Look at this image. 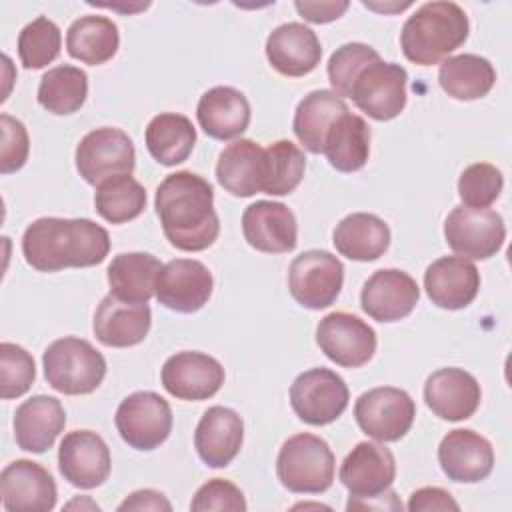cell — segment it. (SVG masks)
<instances>
[{
	"instance_id": "cell-27",
	"label": "cell",
	"mask_w": 512,
	"mask_h": 512,
	"mask_svg": "<svg viewBox=\"0 0 512 512\" xmlns=\"http://www.w3.org/2000/svg\"><path fill=\"white\" fill-rule=\"evenodd\" d=\"M66 426V412L54 396H32L24 400L14 414V438L18 448L42 454L60 436Z\"/></svg>"
},
{
	"instance_id": "cell-7",
	"label": "cell",
	"mask_w": 512,
	"mask_h": 512,
	"mask_svg": "<svg viewBox=\"0 0 512 512\" xmlns=\"http://www.w3.org/2000/svg\"><path fill=\"white\" fill-rule=\"evenodd\" d=\"M406 82L408 74L400 64L378 58L356 74L348 98L370 118L386 122L404 110Z\"/></svg>"
},
{
	"instance_id": "cell-9",
	"label": "cell",
	"mask_w": 512,
	"mask_h": 512,
	"mask_svg": "<svg viewBox=\"0 0 512 512\" xmlns=\"http://www.w3.org/2000/svg\"><path fill=\"white\" fill-rule=\"evenodd\" d=\"M114 424L128 446L154 450L172 432V408L156 392H134L118 404Z\"/></svg>"
},
{
	"instance_id": "cell-12",
	"label": "cell",
	"mask_w": 512,
	"mask_h": 512,
	"mask_svg": "<svg viewBox=\"0 0 512 512\" xmlns=\"http://www.w3.org/2000/svg\"><path fill=\"white\" fill-rule=\"evenodd\" d=\"M444 238L456 254L488 260L502 248L506 226L502 216L490 208L456 206L444 220Z\"/></svg>"
},
{
	"instance_id": "cell-30",
	"label": "cell",
	"mask_w": 512,
	"mask_h": 512,
	"mask_svg": "<svg viewBox=\"0 0 512 512\" xmlns=\"http://www.w3.org/2000/svg\"><path fill=\"white\" fill-rule=\"evenodd\" d=\"M262 158L264 148L258 142L248 138L234 140L218 156V184L240 198L262 192Z\"/></svg>"
},
{
	"instance_id": "cell-44",
	"label": "cell",
	"mask_w": 512,
	"mask_h": 512,
	"mask_svg": "<svg viewBox=\"0 0 512 512\" xmlns=\"http://www.w3.org/2000/svg\"><path fill=\"white\" fill-rule=\"evenodd\" d=\"M190 510L206 512V510H228V512H244L246 500L242 490L224 478H214L202 484L192 502Z\"/></svg>"
},
{
	"instance_id": "cell-33",
	"label": "cell",
	"mask_w": 512,
	"mask_h": 512,
	"mask_svg": "<svg viewBox=\"0 0 512 512\" xmlns=\"http://www.w3.org/2000/svg\"><path fill=\"white\" fill-rule=\"evenodd\" d=\"M322 152L338 172L360 170L370 154V126L358 114H342L330 126Z\"/></svg>"
},
{
	"instance_id": "cell-2",
	"label": "cell",
	"mask_w": 512,
	"mask_h": 512,
	"mask_svg": "<svg viewBox=\"0 0 512 512\" xmlns=\"http://www.w3.org/2000/svg\"><path fill=\"white\" fill-rule=\"evenodd\" d=\"M108 252L106 228L88 218L44 216L28 224L22 236L24 260L38 272L96 266Z\"/></svg>"
},
{
	"instance_id": "cell-8",
	"label": "cell",
	"mask_w": 512,
	"mask_h": 512,
	"mask_svg": "<svg viewBox=\"0 0 512 512\" xmlns=\"http://www.w3.org/2000/svg\"><path fill=\"white\" fill-rule=\"evenodd\" d=\"M342 284L344 264L326 250H306L288 268L290 294L308 310H322L334 304Z\"/></svg>"
},
{
	"instance_id": "cell-25",
	"label": "cell",
	"mask_w": 512,
	"mask_h": 512,
	"mask_svg": "<svg viewBox=\"0 0 512 512\" xmlns=\"http://www.w3.org/2000/svg\"><path fill=\"white\" fill-rule=\"evenodd\" d=\"M244 422L240 414L226 406H210L194 432V446L200 460L210 468L228 466L240 452Z\"/></svg>"
},
{
	"instance_id": "cell-4",
	"label": "cell",
	"mask_w": 512,
	"mask_h": 512,
	"mask_svg": "<svg viewBox=\"0 0 512 512\" xmlns=\"http://www.w3.org/2000/svg\"><path fill=\"white\" fill-rule=\"evenodd\" d=\"M46 382L62 394L80 396L94 392L106 376L104 356L76 336L54 340L42 354Z\"/></svg>"
},
{
	"instance_id": "cell-14",
	"label": "cell",
	"mask_w": 512,
	"mask_h": 512,
	"mask_svg": "<svg viewBox=\"0 0 512 512\" xmlns=\"http://www.w3.org/2000/svg\"><path fill=\"white\" fill-rule=\"evenodd\" d=\"M394 478L396 460L392 452L374 442H358L340 466V482L350 492L348 504L386 494Z\"/></svg>"
},
{
	"instance_id": "cell-6",
	"label": "cell",
	"mask_w": 512,
	"mask_h": 512,
	"mask_svg": "<svg viewBox=\"0 0 512 512\" xmlns=\"http://www.w3.org/2000/svg\"><path fill=\"white\" fill-rule=\"evenodd\" d=\"M416 404L406 390L378 386L358 396L354 418L360 430L378 442H396L414 424Z\"/></svg>"
},
{
	"instance_id": "cell-21",
	"label": "cell",
	"mask_w": 512,
	"mask_h": 512,
	"mask_svg": "<svg viewBox=\"0 0 512 512\" xmlns=\"http://www.w3.org/2000/svg\"><path fill=\"white\" fill-rule=\"evenodd\" d=\"M246 242L266 254H282L296 248L298 224L294 212L282 202L258 200L242 214Z\"/></svg>"
},
{
	"instance_id": "cell-41",
	"label": "cell",
	"mask_w": 512,
	"mask_h": 512,
	"mask_svg": "<svg viewBox=\"0 0 512 512\" xmlns=\"http://www.w3.org/2000/svg\"><path fill=\"white\" fill-rule=\"evenodd\" d=\"M504 186L502 172L488 164L476 162L464 168L458 178V196L468 208H488L500 196Z\"/></svg>"
},
{
	"instance_id": "cell-19",
	"label": "cell",
	"mask_w": 512,
	"mask_h": 512,
	"mask_svg": "<svg viewBox=\"0 0 512 512\" xmlns=\"http://www.w3.org/2000/svg\"><path fill=\"white\" fill-rule=\"evenodd\" d=\"M0 494L8 512H48L56 506L58 490L44 466L22 458L2 470Z\"/></svg>"
},
{
	"instance_id": "cell-34",
	"label": "cell",
	"mask_w": 512,
	"mask_h": 512,
	"mask_svg": "<svg viewBox=\"0 0 512 512\" xmlns=\"http://www.w3.org/2000/svg\"><path fill=\"white\" fill-rule=\"evenodd\" d=\"M146 148L162 166H176L184 162L196 144V128L184 114L162 112L146 126Z\"/></svg>"
},
{
	"instance_id": "cell-13",
	"label": "cell",
	"mask_w": 512,
	"mask_h": 512,
	"mask_svg": "<svg viewBox=\"0 0 512 512\" xmlns=\"http://www.w3.org/2000/svg\"><path fill=\"white\" fill-rule=\"evenodd\" d=\"M316 342L328 360L344 368H360L376 352L374 328L348 312L326 314L318 322Z\"/></svg>"
},
{
	"instance_id": "cell-18",
	"label": "cell",
	"mask_w": 512,
	"mask_h": 512,
	"mask_svg": "<svg viewBox=\"0 0 512 512\" xmlns=\"http://www.w3.org/2000/svg\"><path fill=\"white\" fill-rule=\"evenodd\" d=\"M418 298L420 288L408 272L382 268L364 282L360 306L376 322H396L416 308Z\"/></svg>"
},
{
	"instance_id": "cell-5",
	"label": "cell",
	"mask_w": 512,
	"mask_h": 512,
	"mask_svg": "<svg viewBox=\"0 0 512 512\" xmlns=\"http://www.w3.org/2000/svg\"><path fill=\"white\" fill-rule=\"evenodd\" d=\"M336 460L328 442L316 434L290 436L276 458V474L296 494H320L332 486Z\"/></svg>"
},
{
	"instance_id": "cell-37",
	"label": "cell",
	"mask_w": 512,
	"mask_h": 512,
	"mask_svg": "<svg viewBox=\"0 0 512 512\" xmlns=\"http://www.w3.org/2000/svg\"><path fill=\"white\" fill-rule=\"evenodd\" d=\"M88 96V76L84 70L62 64L50 68L38 86V104L58 116L72 114L82 108Z\"/></svg>"
},
{
	"instance_id": "cell-35",
	"label": "cell",
	"mask_w": 512,
	"mask_h": 512,
	"mask_svg": "<svg viewBox=\"0 0 512 512\" xmlns=\"http://www.w3.org/2000/svg\"><path fill=\"white\" fill-rule=\"evenodd\" d=\"M120 44L118 26L106 16H80L66 32L68 54L84 64L98 66L108 62Z\"/></svg>"
},
{
	"instance_id": "cell-32",
	"label": "cell",
	"mask_w": 512,
	"mask_h": 512,
	"mask_svg": "<svg viewBox=\"0 0 512 512\" xmlns=\"http://www.w3.org/2000/svg\"><path fill=\"white\" fill-rule=\"evenodd\" d=\"M348 112L344 98L332 90H314L304 96L294 112V134L312 154H320L330 126Z\"/></svg>"
},
{
	"instance_id": "cell-26",
	"label": "cell",
	"mask_w": 512,
	"mask_h": 512,
	"mask_svg": "<svg viewBox=\"0 0 512 512\" xmlns=\"http://www.w3.org/2000/svg\"><path fill=\"white\" fill-rule=\"evenodd\" d=\"M150 324L152 312L148 304H132L108 294L100 300L94 312L92 330L104 346L128 348L146 338Z\"/></svg>"
},
{
	"instance_id": "cell-29",
	"label": "cell",
	"mask_w": 512,
	"mask_h": 512,
	"mask_svg": "<svg viewBox=\"0 0 512 512\" xmlns=\"http://www.w3.org/2000/svg\"><path fill=\"white\" fill-rule=\"evenodd\" d=\"M332 242L348 260L372 262L388 250L390 228L376 214L352 212L336 224Z\"/></svg>"
},
{
	"instance_id": "cell-16",
	"label": "cell",
	"mask_w": 512,
	"mask_h": 512,
	"mask_svg": "<svg viewBox=\"0 0 512 512\" xmlns=\"http://www.w3.org/2000/svg\"><path fill=\"white\" fill-rule=\"evenodd\" d=\"M160 378L166 392L178 400H208L222 388L224 368L204 352L184 350L164 362Z\"/></svg>"
},
{
	"instance_id": "cell-22",
	"label": "cell",
	"mask_w": 512,
	"mask_h": 512,
	"mask_svg": "<svg viewBox=\"0 0 512 512\" xmlns=\"http://www.w3.org/2000/svg\"><path fill=\"white\" fill-rule=\"evenodd\" d=\"M482 390L478 380L462 368H440L424 384L428 408L442 420L458 422L470 418L480 406Z\"/></svg>"
},
{
	"instance_id": "cell-3",
	"label": "cell",
	"mask_w": 512,
	"mask_h": 512,
	"mask_svg": "<svg viewBox=\"0 0 512 512\" xmlns=\"http://www.w3.org/2000/svg\"><path fill=\"white\" fill-rule=\"evenodd\" d=\"M468 16L462 6L448 0L422 4L402 26L404 56L420 66L438 64L468 38Z\"/></svg>"
},
{
	"instance_id": "cell-20",
	"label": "cell",
	"mask_w": 512,
	"mask_h": 512,
	"mask_svg": "<svg viewBox=\"0 0 512 512\" xmlns=\"http://www.w3.org/2000/svg\"><path fill=\"white\" fill-rule=\"evenodd\" d=\"M442 472L454 482L474 484L490 476L494 468L492 444L470 428L450 430L438 446Z\"/></svg>"
},
{
	"instance_id": "cell-47",
	"label": "cell",
	"mask_w": 512,
	"mask_h": 512,
	"mask_svg": "<svg viewBox=\"0 0 512 512\" xmlns=\"http://www.w3.org/2000/svg\"><path fill=\"white\" fill-rule=\"evenodd\" d=\"M348 2L346 0H338V2H294V8L298 10V14L312 22V24H326L332 20H338L346 10H348Z\"/></svg>"
},
{
	"instance_id": "cell-43",
	"label": "cell",
	"mask_w": 512,
	"mask_h": 512,
	"mask_svg": "<svg viewBox=\"0 0 512 512\" xmlns=\"http://www.w3.org/2000/svg\"><path fill=\"white\" fill-rule=\"evenodd\" d=\"M36 378V366L30 352L12 342L0 344V396L4 400L26 394Z\"/></svg>"
},
{
	"instance_id": "cell-10",
	"label": "cell",
	"mask_w": 512,
	"mask_h": 512,
	"mask_svg": "<svg viewBox=\"0 0 512 512\" xmlns=\"http://www.w3.org/2000/svg\"><path fill=\"white\" fill-rule=\"evenodd\" d=\"M348 398L350 392L344 378L328 368H310L298 374L290 386L294 414L312 426H324L340 418Z\"/></svg>"
},
{
	"instance_id": "cell-17",
	"label": "cell",
	"mask_w": 512,
	"mask_h": 512,
	"mask_svg": "<svg viewBox=\"0 0 512 512\" xmlns=\"http://www.w3.org/2000/svg\"><path fill=\"white\" fill-rule=\"evenodd\" d=\"M110 450L102 436L92 430H74L64 436L58 448V468L72 486L90 490L110 476Z\"/></svg>"
},
{
	"instance_id": "cell-23",
	"label": "cell",
	"mask_w": 512,
	"mask_h": 512,
	"mask_svg": "<svg viewBox=\"0 0 512 512\" xmlns=\"http://www.w3.org/2000/svg\"><path fill=\"white\" fill-rule=\"evenodd\" d=\"M424 288L438 308L460 310L476 298L480 290V272L464 256H442L426 268Z\"/></svg>"
},
{
	"instance_id": "cell-48",
	"label": "cell",
	"mask_w": 512,
	"mask_h": 512,
	"mask_svg": "<svg viewBox=\"0 0 512 512\" xmlns=\"http://www.w3.org/2000/svg\"><path fill=\"white\" fill-rule=\"evenodd\" d=\"M118 510H172V504L166 500V496L162 492L156 490H136L132 492L120 506Z\"/></svg>"
},
{
	"instance_id": "cell-39",
	"label": "cell",
	"mask_w": 512,
	"mask_h": 512,
	"mask_svg": "<svg viewBox=\"0 0 512 512\" xmlns=\"http://www.w3.org/2000/svg\"><path fill=\"white\" fill-rule=\"evenodd\" d=\"M94 206L106 222L124 224L146 208V190L130 174H118L96 186Z\"/></svg>"
},
{
	"instance_id": "cell-38",
	"label": "cell",
	"mask_w": 512,
	"mask_h": 512,
	"mask_svg": "<svg viewBox=\"0 0 512 512\" xmlns=\"http://www.w3.org/2000/svg\"><path fill=\"white\" fill-rule=\"evenodd\" d=\"M306 170L304 152L290 140H276L264 148L262 192L286 196L298 188Z\"/></svg>"
},
{
	"instance_id": "cell-11",
	"label": "cell",
	"mask_w": 512,
	"mask_h": 512,
	"mask_svg": "<svg viewBox=\"0 0 512 512\" xmlns=\"http://www.w3.org/2000/svg\"><path fill=\"white\" fill-rule=\"evenodd\" d=\"M134 164V144L120 128L90 130L76 146V170L92 186L118 174H132Z\"/></svg>"
},
{
	"instance_id": "cell-45",
	"label": "cell",
	"mask_w": 512,
	"mask_h": 512,
	"mask_svg": "<svg viewBox=\"0 0 512 512\" xmlns=\"http://www.w3.org/2000/svg\"><path fill=\"white\" fill-rule=\"evenodd\" d=\"M0 128H2V144H0V172L12 174L20 170L30 152V140L24 124L10 114L0 116Z\"/></svg>"
},
{
	"instance_id": "cell-15",
	"label": "cell",
	"mask_w": 512,
	"mask_h": 512,
	"mask_svg": "<svg viewBox=\"0 0 512 512\" xmlns=\"http://www.w3.org/2000/svg\"><path fill=\"white\" fill-rule=\"evenodd\" d=\"M214 280L206 264L194 258H176L162 266L156 278V300L168 310L192 314L212 296Z\"/></svg>"
},
{
	"instance_id": "cell-1",
	"label": "cell",
	"mask_w": 512,
	"mask_h": 512,
	"mask_svg": "<svg viewBox=\"0 0 512 512\" xmlns=\"http://www.w3.org/2000/svg\"><path fill=\"white\" fill-rule=\"evenodd\" d=\"M156 214L168 242L184 252H200L214 244L220 220L214 210L212 184L190 172L168 174L156 188Z\"/></svg>"
},
{
	"instance_id": "cell-24",
	"label": "cell",
	"mask_w": 512,
	"mask_h": 512,
	"mask_svg": "<svg viewBox=\"0 0 512 512\" xmlns=\"http://www.w3.org/2000/svg\"><path fill=\"white\" fill-rule=\"evenodd\" d=\"M266 58L282 76H306L322 58V46L314 30L300 22L276 26L266 40Z\"/></svg>"
},
{
	"instance_id": "cell-46",
	"label": "cell",
	"mask_w": 512,
	"mask_h": 512,
	"mask_svg": "<svg viewBox=\"0 0 512 512\" xmlns=\"http://www.w3.org/2000/svg\"><path fill=\"white\" fill-rule=\"evenodd\" d=\"M410 512H430V510H460L458 502L452 498V494L438 486H424L410 494L408 500Z\"/></svg>"
},
{
	"instance_id": "cell-28",
	"label": "cell",
	"mask_w": 512,
	"mask_h": 512,
	"mask_svg": "<svg viewBox=\"0 0 512 512\" xmlns=\"http://www.w3.org/2000/svg\"><path fill=\"white\" fill-rule=\"evenodd\" d=\"M200 128L214 140L238 138L250 124V104L246 96L232 86H214L206 90L196 108Z\"/></svg>"
},
{
	"instance_id": "cell-49",
	"label": "cell",
	"mask_w": 512,
	"mask_h": 512,
	"mask_svg": "<svg viewBox=\"0 0 512 512\" xmlns=\"http://www.w3.org/2000/svg\"><path fill=\"white\" fill-rule=\"evenodd\" d=\"M76 506H78V508H84V506H90V508H92V510H96V512H98V510H100V506H98V504H96V502H92V500H88V498H82V500H80V498H76V500H72V502H70V504H66V508H76Z\"/></svg>"
},
{
	"instance_id": "cell-42",
	"label": "cell",
	"mask_w": 512,
	"mask_h": 512,
	"mask_svg": "<svg viewBox=\"0 0 512 512\" xmlns=\"http://www.w3.org/2000/svg\"><path fill=\"white\" fill-rule=\"evenodd\" d=\"M378 58L380 54L362 42H348L336 48L328 60V80L332 84V92H336L340 98H348L356 74Z\"/></svg>"
},
{
	"instance_id": "cell-31",
	"label": "cell",
	"mask_w": 512,
	"mask_h": 512,
	"mask_svg": "<svg viewBox=\"0 0 512 512\" xmlns=\"http://www.w3.org/2000/svg\"><path fill=\"white\" fill-rule=\"evenodd\" d=\"M162 264L148 252H122L112 258L106 274L110 294L132 304H148L156 292Z\"/></svg>"
},
{
	"instance_id": "cell-40",
	"label": "cell",
	"mask_w": 512,
	"mask_h": 512,
	"mask_svg": "<svg viewBox=\"0 0 512 512\" xmlns=\"http://www.w3.org/2000/svg\"><path fill=\"white\" fill-rule=\"evenodd\" d=\"M60 46V28L46 16H38L26 24L18 36V56L28 70H38L54 62L60 54Z\"/></svg>"
},
{
	"instance_id": "cell-36",
	"label": "cell",
	"mask_w": 512,
	"mask_h": 512,
	"mask_svg": "<svg viewBox=\"0 0 512 512\" xmlns=\"http://www.w3.org/2000/svg\"><path fill=\"white\" fill-rule=\"evenodd\" d=\"M438 82L454 100H478L492 90L496 70L484 56L458 54L440 64Z\"/></svg>"
}]
</instances>
